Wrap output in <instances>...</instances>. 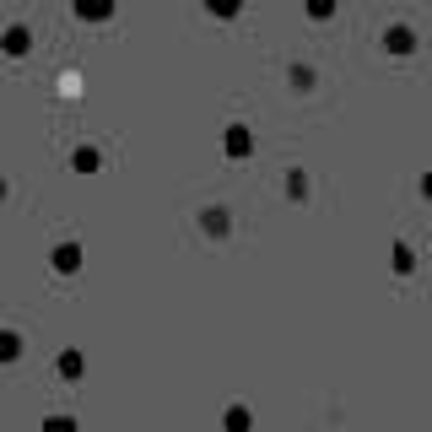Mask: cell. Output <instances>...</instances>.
Masks as SVG:
<instances>
[{
  "instance_id": "1",
  "label": "cell",
  "mask_w": 432,
  "mask_h": 432,
  "mask_svg": "<svg viewBox=\"0 0 432 432\" xmlns=\"http://www.w3.org/2000/svg\"><path fill=\"white\" fill-rule=\"evenodd\" d=\"M248 146H254V135H248L244 124H232L227 130V157H248Z\"/></svg>"
},
{
  "instance_id": "2",
  "label": "cell",
  "mask_w": 432,
  "mask_h": 432,
  "mask_svg": "<svg viewBox=\"0 0 432 432\" xmlns=\"http://www.w3.org/2000/svg\"><path fill=\"white\" fill-rule=\"evenodd\" d=\"M27 43H33V33H27V27H6L0 49H6V54H27Z\"/></svg>"
},
{
  "instance_id": "3",
  "label": "cell",
  "mask_w": 432,
  "mask_h": 432,
  "mask_svg": "<svg viewBox=\"0 0 432 432\" xmlns=\"http://www.w3.org/2000/svg\"><path fill=\"white\" fill-rule=\"evenodd\" d=\"M76 11L87 22H103V17H114V0H76Z\"/></svg>"
},
{
  "instance_id": "4",
  "label": "cell",
  "mask_w": 432,
  "mask_h": 432,
  "mask_svg": "<svg viewBox=\"0 0 432 432\" xmlns=\"http://www.w3.org/2000/svg\"><path fill=\"white\" fill-rule=\"evenodd\" d=\"M54 270H82V248L60 244V248H54Z\"/></svg>"
},
{
  "instance_id": "5",
  "label": "cell",
  "mask_w": 432,
  "mask_h": 432,
  "mask_svg": "<svg viewBox=\"0 0 432 432\" xmlns=\"http://www.w3.org/2000/svg\"><path fill=\"white\" fill-rule=\"evenodd\" d=\"M254 427V416L244 411V405H232V411H227V432H248Z\"/></svg>"
},
{
  "instance_id": "6",
  "label": "cell",
  "mask_w": 432,
  "mask_h": 432,
  "mask_svg": "<svg viewBox=\"0 0 432 432\" xmlns=\"http://www.w3.org/2000/svg\"><path fill=\"white\" fill-rule=\"evenodd\" d=\"M17 351H22V341H17V335H11V329H0V362H11Z\"/></svg>"
},
{
  "instance_id": "7",
  "label": "cell",
  "mask_w": 432,
  "mask_h": 432,
  "mask_svg": "<svg viewBox=\"0 0 432 432\" xmlns=\"http://www.w3.org/2000/svg\"><path fill=\"white\" fill-rule=\"evenodd\" d=\"M411 49V33L405 27H389V54H405Z\"/></svg>"
},
{
  "instance_id": "8",
  "label": "cell",
  "mask_w": 432,
  "mask_h": 432,
  "mask_svg": "<svg viewBox=\"0 0 432 432\" xmlns=\"http://www.w3.org/2000/svg\"><path fill=\"white\" fill-rule=\"evenodd\" d=\"M60 373H65V378H76V373H82V357H76V351H65V357H60Z\"/></svg>"
},
{
  "instance_id": "9",
  "label": "cell",
  "mask_w": 432,
  "mask_h": 432,
  "mask_svg": "<svg viewBox=\"0 0 432 432\" xmlns=\"http://www.w3.org/2000/svg\"><path fill=\"white\" fill-rule=\"evenodd\" d=\"M43 432H76V422H70V416H49V422H43Z\"/></svg>"
},
{
  "instance_id": "10",
  "label": "cell",
  "mask_w": 432,
  "mask_h": 432,
  "mask_svg": "<svg viewBox=\"0 0 432 432\" xmlns=\"http://www.w3.org/2000/svg\"><path fill=\"white\" fill-rule=\"evenodd\" d=\"M308 17H335V0H308Z\"/></svg>"
},
{
  "instance_id": "11",
  "label": "cell",
  "mask_w": 432,
  "mask_h": 432,
  "mask_svg": "<svg viewBox=\"0 0 432 432\" xmlns=\"http://www.w3.org/2000/svg\"><path fill=\"white\" fill-rule=\"evenodd\" d=\"M211 11H216V17H232V11H238V0H211Z\"/></svg>"
},
{
  "instance_id": "12",
  "label": "cell",
  "mask_w": 432,
  "mask_h": 432,
  "mask_svg": "<svg viewBox=\"0 0 432 432\" xmlns=\"http://www.w3.org/2000/svg\"><path fill=\"white\" fill-rule=\"evenodd\" d=\"M427 195H432V179H427Z\"/></svg>"
},
{
  "instance_id": "13",
  "label": "cell",
  "mask_w": 432,
  "mask_h": 432,
  "mask_svg": "<svg viewBox=\"0 0 432 432\" xmlns=\"http://www.w3.org/2000/svg\"><path fill=\"white\" fill-rule=\"evenodd\" d=\"M0 195H6V184H0Z\"/></svg>"
}]
</instances>
